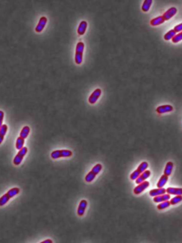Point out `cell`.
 <instances>
[{"label":"cell","instance_id":"obj_18","mask_svg":"<svg viewBox=\"0 0 182 243\" xmlns=\"http://www.w3.org/2000/svg\"><path fill=\"white\" fill-rule=\"evenodd\" d=\"M164 22H165V19L163 18V16H157V17H155V18H154V19L151 21V25L156 26V25H160V24H163Z\"/></svg>","mask_w":182,"mask_h":243},{"label":"cell","instance_id":"obj_28","mask_svg":"<svg viewBox=\"0 0 182 243\" xmlns=\"http://www.w3.org/2000/svg\"><path fill=\"white\" fill-rule=\"evenodd\" d=\"M173 30H174L175 32H178V33L181 32H182V24H178V25H176V26L174 27V29H173Z\"/></svg>","mask_w":182,"mask_h":243},{"label":"cell","instance_id":"obj_25","mask_svg":"<svg viewBox=\"0 0 182 243\" xmlns=\"http://www.w3.org/2000/svg\"><path fill=\"white\" fill-rule=\"evenodd\" d=\"M175 35H176V32H174V30H170V31H169L168 32H166V34L164 36V39L166 41L170 40V39H172V38H174Z\"/></svg>","mask_w":182,"mask_h":243},{"label":"cell","instance_id":"obj_19","mask_svg":"<svg viewBox=\"0 0 182 243\" xmlns=\"http://www.w3.org/2000/svg\"><path fill=\"white\" fill-rule=\"evenodd\" d=\"M7 130H8V127L6 124H3L2 127L0 128V144L4 141V138L6 132H7Z\"/></svg>","mask_w":182,"mask_h":243},{"label":"cell","instance_id":"obj_8","mask_svg":"<svg viewBox=\"0 0 182 243\" xmlns=\"http://www.w3.org/2000/svg\"><path fill=\"white\" fill-rule=\"evenodd\" d=\"M47 17L46 16H42L41 18H40V20H39V22H38V24H37V25L36 26V29H35V31L37 32H41L44 29V27H45V25H46V24H47Z\"/></svg>","mask_w":182,"mask_h":243},{"label":"cell","instance_id":"obj_20","mask_svg":"<svg viewBox=\"0 0 182 243\" xmlns=\"http://www.w3.org/2000/svg\"><path fill=\"white\" fill-rule=\"evenodd\" d=\"M168 181V176H166V175H163L160 178V181L158 182L157 183V187L160 188H163L165 186L166 182Z\"/></svg>","mask_w":182,"mask_h":243},{"label":"cell","instance_id":"obj_6","mask_svg":"<svg viewBox=\"0 0 182 243\" xmlns=\"http://www.w3.org/2000/svg\"><path fill=\"white\" fill-rule=\"evenodd\" d=\"M149 185H150V183H149L148 182H146V181L142 182L141 183H139V185L136 187V188H134V194H141V193H142L146 188H148Z\"/></svg>","mask_w":182,"mask_h":243},{"label":"cell","instance_id":"obj_13","mask_svg":"<svg viewBox=\"0 0 182 243\" xmlns=\"http://www.w3.org/2000/svg\"><path fill=\"white\" fill-rule=\"evenodd\" d=\"M171 198L170 194H160L158 196H154V202L156 203H160L164 202V201H167Z\"/></svg>","mask_w":182,"mask_h":243},{"label":"cell","instance_id":"obj_26","mask_svg":"<svg viewBox=\"0 0 182 243\" xmlns=\"http://www.w3.org/2000/svg\"><path fill=\"white\" fill-rule=\"evenodd\" d=\"M181 201H182L181 195H176V196H174V198L171 199L170 204H171V205H175V204H178L179 202H181Z\"/></svg>","mask_w":182,"mask_h":243},{"label":"cell","instance_id":"obj_3","mask_svg":"<svg viewBox=\"0 0 182 243\" xmlns=\"http://www.w3.org/2000/svg\"><path fill=\"white\" fill-rule=\"evenodd\" d=\"M101 170H102V165H101V164H100V163L95 164V165L93 167L92 170H90V172L86 176L85 181H86L87 182H91L92 181H94V179L96 177V176L99 174Z\"/></svg>","mask_w":182,"mask_h":243},{"label":"cell","instance_id":"obj_4","mask_svg":"<svg viewBox=\"0 0 182 243\" xmlns=\"http://www.w3.org/2000/svg\"><path fill=\"white\" fill-rule=\"evenodd\" d=\"M72 155V152L69 149H57L53 151L50 156L52 159H58L61 157H69Z\"/></svg>","mask_w":182,"mask_h":243},{"label":"cell","instance_id":"obj_27","mask_svg":"<svg viewBox=\"0 0 182 243\" xmlns=\"http://www.w3.org/2000/svg\"><path fill=\"white\" fill-rule=\"evenodd\" d=\"M181 40H182V32H180V33H178V34H176L174 38H172V41H173V43H174V44L179 43L180 41H181Z\"/></svg>","mask_w":182,"mask_h":243},{"label":"cell","instance_id":"obj_12","mask_svg":"<svg viewBox=\"0 0 182 243\" xmlns=\"http://www.w3.org/2000/svg\"><path fill=\"white\" fill-rule=\"evenodd\" d=\"M176 12H177V9L175 7H172V8L169 9L168 10H166L162 16H163V18L165 20H169L171 17H173L176 14Z\"/></svg>","mask_w":182,"mask_h":243},{"label":"cell","instance_id":"obj_5","mask_svg":"<svg viewBox=\"0 0 182 243\" xmlns=\"http://www.w3.org/2000/svg\"><path fill=\"white\" fill-rule=\"evenodd\" d=\"M27 152H28V148H26V147H23L21 149H19V152L14 157V160H13L14 165H19L23 161L25 154H27Z\"/></svg>","mask_w":182,"mask_h":243},{"label":"cell","instance_id":"obj_1","mask_svg":"<svg viewBox=\"0 0 182 243\" xmlns=\"http://www.w3.org/2000/svg\"><path fill=\"white\" fill-rule=\"evenodd\" d=\"M19 192H20V189H19L18 188H13L10 189L6 194H4V195L0 198V206L5 205V204L7 203V202L10 201V198L16 196L17 194H19Z\"/></svg>","mask_w":182,"mask_h":243},{"label":"cell","instance_id":"obj_16","mask_svg":"<svg viewBox=\"0 0 182 243\" xmlns=\"http://www.w3.org/2000/svg\"><path fill=\"white\" fill-rule=\"evenodd\" d=\"M87 26H88L87 22L86 21H82L81 24H79V26H78V29H77L78 34L81 35V36L83 35L85 33V32H86V30H87Z\"/></svg>","mask_w":182,"mask_h":243},{"label":"cell","instance_id":"obj_15","mask_svg":"<svg viewBox=\"0 0 182 243\" xmlns=\"http://www.w3.org/2000/svg\"><path fill=\"white\" fill-rule=\"evenodd\" d=\"M166 192L169 194H174V195H181L182 189L181 188H168L166 189Z\"/></svg>","mask_w":182,"mask_h":243},{"label":"cell","instance_id":"obj_23","mask_svg":"<svg viewBox=\"0 0 182 243\" xmlns=\"http://www.w3.org/2000/svg\"><path fill=\"white\" fill-rule=\"evenodd\" d=\"M170 205H171V204H170L169 200L164 201V202H160V204L157 206V208L158 209H160V210H162V209H165L166 208H168Z\"/></svg>","mask_w":182,"mask_h":243},{"label":"cell","instance_id":"obj_11","mask_svg":"<svg viewBox=\"0 0 182 243\" xmlns=\"http://www.w3.org/2000/svg\"><path fill=\"white\" fill-rule=\"evenodd\" d=\"M174 110V108L173 106L171 105H162L159 106L157 109H156V111L159 114H164V113H168V112H171Z\"/></svg>","mask_w":182,"mask_h":243},{"label":"cell","instance_id":"obj_14","mask_svg":"<svg viewBox=\"0 0 182 243\" xmlns=\"http://www.w3.org/2000/svg\"><path fill=\"white\" fill-rule=\"evenodd\" d=\"M165 193L166 189L164 188H158L157 189H152V190L149 192V195L154 197V196H158V195H160V194H165Z\"/></svg>","mask_w":182,"mask_h":243},{"label":"cell","instance_id":"obj_29","mask_svg":"<svg viewBox=\"0 0 182 243\" xmlns=\"http://www.w3.org/2000/svg\"><path fill=\"white\" fill-rule=\"evenodd\" d=\"M4 111H2V110H0V128L2 127V125H3V120H4Z\"/></svg>","mask_w":182,"mask_h":243},{"label":"cell","instance_id":"obj_17","mask_svg":"<svg viewBox=\"0 0 182 243\" xmlns=\"http://www.w3.org/2000/svg\"><path fill=\"white\" fill-rule=\"evenodd\" d=\"M173 168H174V163L172 162H167L166 165L165 170H164V175H166V176H169L172 174Z\"/></svg>","mask_w":182,"mask_h":243},{"label":"cell","instance_id":"obj_2","mask_svg":"<svg viewBox=\"0 0 182 243\" xmlns=\"http://www.w3.org/2000/svg\"><path fill=\"white\" fill-rule=\"evenodd\" d=\"M83 50H84V44L83 42H79L76 44V48H75V62L76 64H81L83 63Z\"/></svg>","mask_w":182,"mask_h":243},{"label":"cell","instance_id":"obj_21","mask_svg":"<svg viewBox=\"0 0 182 243\" xmlns=\"http://www.w3.org/2000/svg\"><path fill=\"white\" fill-rule=\"evenodd\" d=\"M152 4H153V1L152 0H145L144 3H143V4H142V6H141L142 10L145 11V12L148 11L149 9L151 7V5H152Z\"/></svg>","mask_w":182,"mask_h":243},{"label":"cell","instance_id":"obj_22","mask_svg":"<svg viewBox=\"0 0 182 243\" xmlns=\"http://www.w3.org/2000/svg\"><path fill=\"white\" fill-rule=\"evenodd\" d=\"M29 133H30V127L29 126H25L23 128V130L21 131L20 133V137L24 138V139H26L27 136H29Z\"/></svg>","mask_w":182,"mask_h":243},{"label":"cell","instance_id":"obj_7","mask_svg":"<svg viewBox=\"0 0 182 243\" xmlns=\"http://www.w3.org/2000/svg\"><path fill=\"white\" fill-rule=\"evenodd\" d=\"M101 89H95V90L91 94V96L90 97V98H89V103L91 104H94L98 100V98H99L100 96H101Z\"/></svg>","mask_w":182,"mask_h":243},{"label":"cell","instance_id":"obj_30","mask_svg":"<svg viewBox=\"0 0 182 243\" xmlns=\"http://www.w3.org/2000/svg\"><path fill=\"white\" fill-rule=\"evenodd\" d=\"M53 242L51 241V240H46V241H43V242H42V243H52Z\"/></svg>","mask_w":182,"mask_h":243},{"label":"cell","instance_id":"obj_24","mask_svg":"<svg viewBox=\"0 0 182 243\" xmlns=\"http://www.w3.org/2000/svg\"><path fill=\"white\" fill-rule=\"evenodd\" d=\"M24 144H25V139L19 136L17 139V142H16V148L17 149H21L24 147Z\"/></svg>","mask_w":182,"mask_h":243},{"label":"cell","instance_id":"obj_10","mask_svg":"<svg viewBox=\"0 0 182 243\" xmlns=\"http://www.w3.org/2000/svg\"><path fill=\"white\" fill-rule=\"evenodd\" d=\"M87 206H88V202L86 200H82L80 202V204H79L78 208H77V214L79 216H83L84 214V212L87 208Z\"/></svg>","mask_w":182,"mask_h":243},{"label":"cell","instance_id":"obj_9","mask_svg":"<svg viewBox=\"0 0 182 243\" xmlns=\"http://www.w3.org/2000/svg\"><path fill=\"white\" fill-rule=\"evenodd\" d=\"M151 176V172L149 171V170H145L144 172H142L141 175L137 177V178L135 179V182L137 183V184H139V183H141L142 182H144V181H146V179L148 178L149 176Z\"/></svg>","mask_w":182,"mask_h":243}]
</instances>
